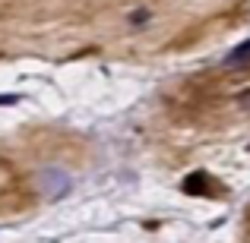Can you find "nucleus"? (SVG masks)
Wrapping results in <instances>:
<instances>
[{
  "instance_id": "obj_2",
  "label": "nucleus",
  "mask_w": 250,
  "mask_h": 243,
  "mask_svg": "<svg viewBox=\"0 0 250 243\" xmlns=\"http://www.w3.org/2000/svg\"><path fill=\"white\" fill-rule=\"evenodd\" d=\"M19 95H0V104H16Z\"/></svg>"
},
{
  "instance_id": "obj_1",
  "label": "nucleus",
  "mask_w": 250,
  "mask_h": 243,
  "mask_svg": "<svg viewBox=\"0 0 250 243\" xmlns=\"http://www.w3.org/2000/svg\"><path fill=\"white\" fill-rule=\"evenodd\" d=\"M244 63H250V41H241L238 48H231L228 57H225V67H244Z\"/></svg>"
}]
</instances>
